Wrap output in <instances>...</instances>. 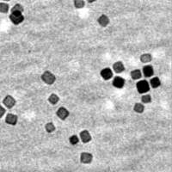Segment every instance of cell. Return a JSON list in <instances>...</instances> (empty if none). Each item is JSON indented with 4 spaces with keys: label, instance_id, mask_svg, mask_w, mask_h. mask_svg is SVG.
<instances>
[{
    "label": "cell",
    "instance_id": "obj_1",
    "mask_svg": "<svg viewBox=\"0 0 172 172\" xmlns=\"http://www.w3.org/2000/svg\"><path fill=\"white\" fill-rule=\"evenodd\" d=\"M40 79L42 80L43 83H45L46 84H48V85H51V84H53L56 81V77L55 75L52 73L51 71H44L42 74H41V77Z\"/></svg>",
    "mask_w": 172,
    "mask_h": 172
},
{
    "label": "cell",
    "instance_id": "obj_2",
    "mask_svg": "<svg viewBox=\"0 0 172 172\" xmlns=\"http://www.w3.org/2000/svg\"><path fill=\"white\" fill-rule=\"evenodd\" d=\"M136 89L139 93L145 94L150 91V84H149L148 81H146V80H139L136 84Z\"/></svg>",
    "mask_w": 172,
    "mask_h": 172
},
{
    "label": "cell",
    "instance_id": "obj_3",
    "mask_svg": "<svg viewBox=\"0 0 172 172\" xmlns=\"http://www.w3.org/2000/svg\"><path fill=\"white\" fill-rule=\"evenodd\" d=\"M10 19L15 25H18L24 21V16L21 12H11Z\"/></svg>",
    "mask_w": 172,
    "mask_h": 172
},
{
    "label": "cell",
    "instance_id": "obj_4",
    "mask_svg": "<svg viewBox=\"0 0 172 172\" xmlns=\"http://www.w3.org/2000/svg\"><path fill=\"white\" fill-rule=\"evenodd\" d=\"M3 103H4V105L6 107V108H12L16 105V99L14 98L12 96L7 95V96L4 98Z\"/></svg>",
    "mask_w": 172,
    "mask_h": 172
},
{
    "label": "cell",
    "instance_id": "obj_5",
    "mask_svg": "<svg viewBox=\"0 0 172 172\" xmlns=\"http://www.w3.org/2000/svg\"><path fill=\"white\" fill-rule=\"evenodd\" d=\"M93 155L90 152H82L80 155V162L84 164H89L92 162Z\"/></svg>",
    "mask_w": 172,
    "mask_h": 172
},
{
    "label": "cell",
    "instance_id": "obj_6",
    "mask_svg": "<svg viewBox=\"0 0 172 172\" xmlns=\"http://www.w3.org/2000/svg\"><path fill=\"white\" fill-rule=\"evenodd\" d=\"M56 115H57V116H58L59 119L62 120H65L67 119L68 116L70 115V112L68 111V109L66 108L60 107V108L57 110Z\"/></svg>",
    "mask_w": 172,
    "mask_h": 172
},
{
    "label": "cell",
    "instance_id": "obj_7",
    "mask_svg": "<svg viewBox=\"0 0 172 172\" xmlns=\"http://www.w3.org/2000/svg\"><path fill=\"white\" fill-rule=\"evenodd\" d=\"M18 121V117L15 114H8L5 116V122L10 126H16Z\"/></svg>",
    "mask_w": 172,
    "mask_h": 172
},
{
    "label": "cell",
    "instance_id": "obj_8",
    "mask_svg": "<svg viewBox=\"0 0 172 172\" xmlns=\"http://www.w3.org/2000/svg\"><path fill=\"white\" fill-rule=\"evenodd\" d=\"M100 74H101V77L104 80H109L110 79L113 78V71L110 68H108V67L103 68L101 71Z\"/></svg>",
    "mask_w": 172,
    "mask_h": 172
},
{
    "label": "cell",
    "instance_id": "obj_9",
    "mask_svg": "<svg viewBox=\"0 0 172 172\" xmlns=\"http://www.w3.org/2000/svg\"><path fill=\"white\" fill-rule=\"evenodd\" d=\"M79 137L83 143H89L91 140V135L88 130H83L79 133Z\"/></svg>",
    "mask_w": 172,
    "mask_h": 172
},
{
    "label": "cell",
    "instance_id": "obj_10",
    "mask_svg": "<svg viewBox=\"0 0 172 172\" xmlns=\"http://www.w3.org/2000/svg\"><path fill=\"white\" fill-rule=\"evenodd\" d=\"M113 85L117 89H121L125 85V79L121 77H115L113 79Z\"/></svg>",
    "mask_w": 172,
    "mask_h": 172
},
{
    "label": "cell",
    "instance_id": "obj_11",
    "mask_svg": "<svg viewBox=\"0 0 172 172\" xmlns=\"http://www.w3.org/2000/svg\"><path fill=\"white\" fill-rule=\"evenodd\" d=\"M142 72H143V74L146 78H151L154 74V69H153L152 66H150V65L145 66L143 67Z\"/></svg>",
    "mask_w": 172,
    "mask_h": 172
},
{
    "label": "cell",
    "instance_id": "obj_12",
    "mask_svg": "<svg viewBox=\"0 0 172 172\" xmlns=\"http://www.w3.org/2000/svg\"><path fill=\"white\" fill-rule=\"evenodd\" d=\"M109 22H110V20H109L108 16H106V15H102L97 19L98 24L102 27H107L109 24Z\"/></svg>",
    "mask_w": 172,
    "mask_h": 172
},
{
    "label": "cell",
    "instance_id": "obj_13",
    "mask_svg": "<svg viewBox=\"0 0 172 172\" xmlns=\"http://www.w3.org/2000/svg\"><path fill=\"white\" fill-rule=\"evenodd\" d=\"M113 70L115 73H121L125 71V66L121 61H117V62L114 63Z\"/></svg>",
    "mask_w": 172,
    "mask_h": 172
},
{
    "label": "cell",
    "instance_id": "obj_14",
    "mask_svg": "<svg viewBox=\"0 0 172 172\" xmlns=\"http://www.w3.org/2000/svg\"><path fill=\"white\" fill-rule=\"evenodd\" d=\"M131 75V78L133 80H138L140 79L141 77H142V73H141V71L139 70V69H136V70H132L130 73Z\"/></svg>",
    "mask_w": 172,
    "mask_h": 172
},
{
    "label": "cell",
    "instance_id": "obj_15",
    "mask_svg": "<svg viewBox=\"0 0 172 172\" xmlns=\"http://www.w3.org/2000/svg\"><path fill=\"white\" fill-rule=\"evenodd\" d=\"M59 96L57 95V94H51L50 96H49V97H48V102H49V103L50 104H52V105H55V104H57L58 103H59Z\"/></svg>",
    "mask_w": 172,
    "mask_h": 172
},
{
    "label": "cell",
    "instance_id": "obj_16",
    "mask_svg": "<svg viewBox=\"0 0 172 172\" xmlns=\"http://www.w3.org/2000/svg\"><path fill=\"white\" fill-rule=\"evenodd\" d=\"M149 84L152 88L156 89V88H159V86L161 85V81H160V79H159L158 77H155V78H152L150 80Z\"/></svg>",
    "mask_w": 172,
    "mask_h": 172
},
{
    "label": "cell",
    "instance_id": "obj_17",
    "mask_svg": "<svg viewBox=\"0 0 172 172\" xmlns=\"http://www.w3.org/2000/svg\"><path fill=\"white\" fill-rule=\"evenodd\" d=\"M152 60V56L151 53H143L141 56H140V61L142 63H149Z\"/></svg>",
    "mask_w": 172,
    "mask_h": 172
},
{
    "label": "cell",
    "instance_id": "obj_18",
    "mask_svg": "<svg viewBox=\"0 0 172 172\" xmlns=\"http://www.w3.org/2000/svg\"><path fill=\"white\" fill-rule=\"evenodd\" d=\"M133 110H134V112H136L138 114H142L145 111V106H144V104H142L140 103H137L134 104Z\"/></svg>",
    "mask_w": 172,
    "mask_h": 172
},
{
    "label": "cell",
    "instance_id": "obj_19",
    "mask_svg": "<svg viewBox=\"0 0 172 172\" xmlns=\"http://www.w3.org/2000/svg\"><path fill=\"white\" fill-rule=\"evenodd\" d=\"M55 129H56V127H55V126H54V124H53V122H47L45 125V130L48 133L53 132L55 131Z\"/></svg>",
    "mask_w": 172,
    "mask_h": 172
},
{
    "label": "cell",
    "instance_id": "obj_20",
    "mask_svg": "<svg viewBox=\"0 0 172 172\" xmlns=\"http://www.w3.org/2000/svg\"><path fill=\"white\" fill-rule=\"evenodd\" d=\"M11 12H23V6L20 4H15L13 7L11 8Z\"/></svg>",
    "mask_w": 172,
    "mask_h": 172
},
{
    "label": "cell",
    "instance_id": "obj_21",
    "mask_svg": "<svg viewBox=\"0 0 172 172\" xmlns=\"http://www.w3.org/2000/svg\"><path fill=\"white\" fill-rule=\"evenodd\" d=\"M69 141H70V144H71V145L76 146V145L79 142V138L77 135H71V136L69 138Z\"/></svg>",
    "mask_w": 172,
    "mask_h": 172
},
{
    "label": "cell",
    "instance_id": "obj_22",
    "mask_svg": "<svg viewBox=\"0 0 172 172\" xmlns=\"http://www.w3.org/2000/svg\"><path fill=\"white\" fill-rule=\"evenodd\" d=\"M9 4L6 3H0V12L1 13H7L9 11Z\"/></svg>",
    "mask_w": 172,
    "mask_h": 172
},
{
    "label": "cell",
    "instance_id": "obj_23",
    "mask_svg": "<svg viewBox=\"0 0 172 172\" xmlns=\"http://www.w3.org/2000/svg\"><path fill=\"white\" fill-rule=\"evenodd\" d=\"M85 5L84 0H74V6L77 9H82Z\"/></svg>",
    "mask_w": 172,
    "mask_h": 172
},
{
    "label": "cell",
    "instance_id": "obj_24",
    "mask_svg": "<svg viewBox=\"0 0 172 172\" xmlns=\"http://www.w3.org/2000/svg\"><path fill=\"white\" fill-rule=\"evenodd\" d=\"M141 101L143 103H150L151 102V96L149 94H144L141 97Z\"/></svg>",
    "mask_w": 172,
    "mask_h": 172
},
{
    "label": "cell",
    "instance_id": "obj_25",
    "mask_svg": "<svg viewBox=\"0 0 172 172\" xmlns=\"http://www.w3.org/2000/svg\"><path fill=\"white\" fill-rule=\"evenodd\" d=\"M5 112H6V110H5V108H4L3 106H1L0 105V119L5 115Z\"/></svg>",
    "mask_w": 172,
    "mask_h": 172
},
{
    "label": "cell",
    "instance_id": "obj_26",
    "mask_svg": "<svg viewBox=\"0 0 172 172\" xmlns=\"http://www.w3.org/2000/svg\"><path fill=\"white\" fill-rule=\"evenodd\" d=\"M95 1H96V0H87L88 3H93V2H95Z\"/></svg>",
    "mask_w": 172,
    "mask_h": 172
},
{
    "label": "cell",
    "instance_id": "obj_27",
    "mask_svg": "<svg viewBox=\"0 0 172 172\" xmlns=\"http://www.w3.org/2000/svg\"><path fill=\"white\" fill-rule=\"evenodd\" d=\"M4 1H6V2H8V1H10V0H4Z\"/></svg>",
    "mask_w": 172,
    "mask_h": 172
}]
</instances>
